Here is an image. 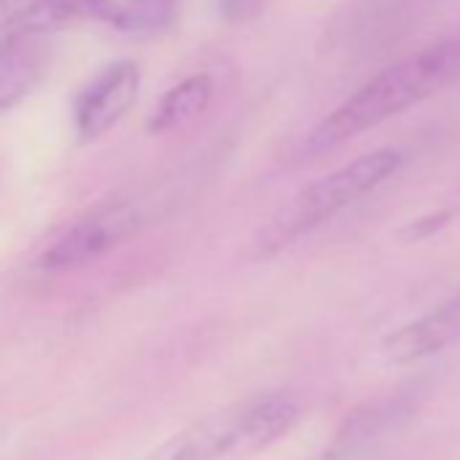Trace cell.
Masks as SVG:
<instances>
[{
  "instance_id": "cell-2",
  "label": "cell",
  "mask_w": 460,
  "mask_h": 460,
  "mask_svg": "<svg viewBox=\"0 0 460 460\" xmlns=\"http://www.w3.org/2000/svg\"><path fill=\"white\" fill-rule=\"evenodd\" d=\"M403 163L398 149H374L352 163L336 168L333 173L312 181L298 195H293L277 214L261 227V234L252 242L255 258H274L298 239L309 236L312 230L333 219L339 211L360 200L363 195L374 192L382 181H387Z\"/></svg>"
},
{
  "instance_id": "cell-5",
  "label": "cell",
  "mask_w": 460,
  "mask_h": 460,
  "mask_svg": "<svg viewBox=\"0 0 460 460\" xmlns=\"http://www.w3.org/2000/svg\"><path fill=\"white\" fill-rule=\"evenodd\" d=\"M138 66L119 60L106 66L76 101V133L82 141H95L109 133L138 98Z\"/></svg>"
},
{
  "instance_id": "cell-8",
  "label": "cell",
  "mask_w": 460,
  "mask_h": 460,
  "mask_svg": "<svg viewBox=\"0 0 460 460\" xmlns=\"http://www.w3.org/2000/svg\"><path fill=\"white\" fill-rule=\"evenodd\" d=\"M304 417V406L298 398L274 393L242 401V444L244 455L261 452L279 438H285L298 420Z\"/></svg>"
},
{
  "instance_id": "cell-9",
  "label": "cell",
  "mask_w": 460,
  "mask_h": 460,
  "mask_svg": "<svg viewBox=\"0 0 460 460\" xmlns=\"http://www.w3.org/2000/svg\"><path fill=\"white\" fill-rule=\"evenodd\" d=\"M47 49L39 36L14 33L0 41V111L17 106L41 79Z\"/></svg>"
},
{
  "instance_id": "cell-12",
  "label": "cell",
  "mask_w": 460,
  "mask_h": 460,
  "mask_svg": "<svg viewBox=\"0 0 460 460\" xmlns=\"http://www.w3.org/2000/svg\"><path fill=\"white\" fill-rule=\"evenodd\" d=\"M176 4L179 0H119V6H122L119 31H128V33L160 31L171 22Z\"/></svg>"
},
{
  "instance_id": "cell-3",
  "label": "cell",
  "mask_w": 460,
  "mask_h": 460,
  "mask_svg": "<svg viewBox=\"0 0 460 460\" xmlns=\"http://www.w3.org/2000/svg\"><path fill=\"white\" fill-rule=\"evenodd\" d=\"M146 225V208L136 200H109L82 219H76L66 234L47 250L44 266L47 269H71V266H84Z\"/></svg>"
},
{
  "instance_id": "cell-10",
  "label": "cell",
  "mask_w": 460,
  "mask_h": 460,
  "mask_svg": "<svg viewBox=\"0 0 460 460\" xmlns=\"http://www.w3.org/2000/svg\"><path fill=\"white\" fill-rule=\"evenodd\" d=\"M211 79L206 74H198V76H190L184 82H179L176 87H171L157 109L152 111L149 117V133L160 136V133H168V130H176L187 122H192L195 117H200L208 103H211Z\"/></svg>"
},
{
  "instance_id": "cell-14",
  "label": "cell",
  "mask_w": 460,
  "mask_h": 460,
  "mask_svg": "<svg viewBox=\"0 0 460 460\" xmlns=\"http://www.w3.org/2000/svg\"><path fill=\"white\" fill-rule=\"evenodd\" d=\"M269 0H219V14L230 25H244L263 14Z\"/></svg>"
},
{
  "instance_id": "cell-7",
  "label": "cell",
  "mask_w": 460,
  "mask_h": 460,
  "mask_svg": "<svg viewBox=\"0 0 460 460\" xmlns=\"http://www.w3.org/2000/svg\"><path fill=\"white\" fill-rule=\"evenodd\" d=\"M455 341H460V293L438 309L393 331L382 341V355L390 363L409 366L447 349Z\"/></svg>"
},
{
  "instance_id": "cell-6",
  "label": "cell",
  "mask_w": 460,
  "mask_h": 460,
  "mask_svg": "<svg viewBox=\"0 0 460 460\" xmlns=\"http://www.w3.org/2000/svg\"><path fill=\"white\" fill-rule=\"evenodd\" d=\"M230 455H244L242 403L225 406L190 422L152 449L144 460H222Z\"/></svg>"
},
{
  "instance_id": "cell-11",
  "label": "cell",
  "mask_w": 460,
  "mask_h": 460,
  "mask_svg": "<svg viewBox=\"0 0 460 460\" xmlns=\"http://www.w3.org/2000/svg\"><path fill=\"white\" fill-rule=\"evenodd\" d=\"M0 12L12 22L14 33L41 36L60 25L58 14L52 12L49 0H0Z\"/></svg>"
},
{
  "instance_id": "cell-4",
  "label": "cell",
  "mask_w": 460,
  "mask_h": 460,
  "mask_svg": "<svg viewBox=\"0 0 460 460\" xmlns=\"http://www.w3.org/2000/svg\"><path fill=\"white\" fill-rule=\"evenodd\" d=\"M425 395H428V387L422 382H411V385H403V387H395L376 398L363 401L341 420L325 457L331 460L349 457L371 447L374 441L385 438L387 433L398 430L409 417H414Z\"/></svg>"
},
{
  "instance_id": "cell-1",
  "label": "cell",
  "mask_w": 460,
  "mask_h": 460,
  "mask_svg": "<svg viewBox=\"0 0 460 460\" xmlns=\"http://www.w3.org/2000/svg\"><path fill=\"white\" fill-rule=\"evenodd\" d=\"M455 82H460V36L425 47L379 71L306 136L304 152L309 157L331 152Z\"/></svg>"
},
{
  "instance_id": "cell-13",
  "label": "cell",
  "mask_w": 460,
  "mask_h": 460,
  "mask_svg": "<svg viewBox=\"0 0 460 460\" xmlns=\"http://www.w3.org/2000/svg\"><path fill=\"white\" fill-rule=\"evenodd\" d=\"M52 12L58 14L60 25L71 20H95L119 28L122 25V6L119 0H49Z\"/></svg>"
}]
</instances>
